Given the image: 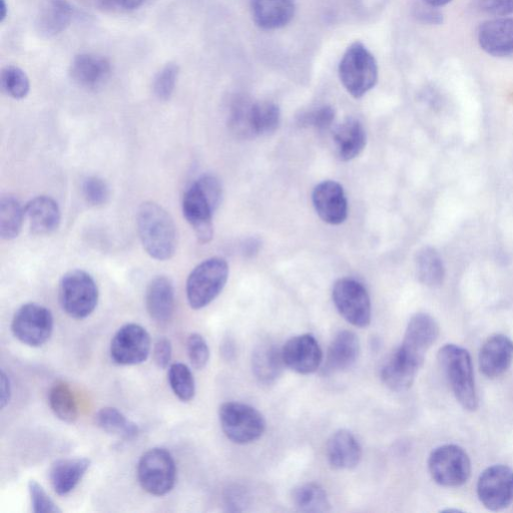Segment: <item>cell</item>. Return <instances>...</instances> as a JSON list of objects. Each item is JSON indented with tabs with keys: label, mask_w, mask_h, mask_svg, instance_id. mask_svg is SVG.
Here are the masks:
<instances>
[{
	"label": "cell",
	"mask_w": 513,
	"mask_h": 513,
	"mask_svg": "<svg viewBox=\"0 0 513 513\" xmlns=\"http://www.w3.org/2000/svg\"><path fill=\"white\" fill-rule=\"evenodd\" d=\"M293 503L303 512H327L330 501L323 487L316 483H305L296 487L292 494Z\"/></svg>",
	"instance_id": "836d02e7"
},
{
	"label": "cell",
	"mask_w": 513,
	"mask_h": 513,
	"mask_svg": "<svg viewBox=\"0 0 513 513\" xmlns=\"http://www.w3.org/2000/svg\"><path fill=\"white\" fill-rule=\"evenodd\" d=\"M168 380L175 395L183 402L191 401L196 394V382L191 369L184 363L169 367Z\"/></svg>",
	"instance_id": "8d00e7d4"
},
{
	"label": "cell",
	"mask_w": 513,
	"mask_h": 513,
	"mask_svg": "<svg viewBox=\"0 0 513 513\" xmlns=\"http://www.w3.org/2000/svg\"><path fill=\"white\" fill-rule=\"evenodd\" d=\"M477 494L489 510L507 508L513 502V470L505 465H493L479 476Z\"/></svg>",
	"instance_id": "7c38bea8"
},
{
	"label": "cell",
	"mask_w": 513,
	"mask_h": 513,
	"mask_svg": "<svg viewBox=\"0 0 513 513\" xmlns=\"http://www.w3.org/2000/svg\"><path fill=\"white\" fill-rule=\"evenodd\" d=\"M179 74L180 69L176 64L170 63L162 68L153 83V92L157 99L164 102L171 99L177 86Z\"/></svg>",
	"instance_id": "f35d334b"
},
{
	"label": "cell",
	"mask_w": 513,
	"mask_h": 513,
	"mask_svg": "<svg viewBox=\"0 0 513 513\" xmlns=\"http://www.w3.org/2000/svg\"><path fill=\"white\" fill-rule=\"evenodd\" d=\"M312 200L318 216L327 224L340 225L348 216V203L340 184L325 181L315 187Z\"/></svg>",
	"instance_id": "e0dca14e"
},
{
	"label": "cell",
	"mask_w": 513,
	"mask_h": 513,
	"mask_svg": "<svg viewBox=\"0 0 513 513\" xmlns=\"http://www.w3.org/2000/svg\"><path fill=\"white\" fill-rule=\"evenodd\" d=\"M284 366L282 350L274 344L262 343L253 353L252 368L261 383L275 382L281 376Z\"/></svg>",
	"instance_id": "f1b7e54d"
},
{
	"label": "cell",
	"mask_w": 513,
	"mask_h": 513,
	"mask_svg": "<svg viewBox=\"0 0 513 513\" xmlns=\"http://www.w3.org/2000/svg\"><path fill=\"white\" fill-rule=\"evenodd\" d=\"M26 218V209L18 198L11 194L0 198V236L12 241L19 237Z\"/></svg>",
	"instance_id": "4dcf8cb0"
},
{
	"label": "cell",
	"mask_w": 513,
	"mask_h": 513,
	"mask_svg": "<svg viewBox=\"0 0 513 513\" xmlns=\"http://www.w3.org/2000/svg\"><path fill=\"white\" fill-rule=\"evenodd\" d=\"M195 183L208 198L215 211H217L223 199L221 182L213 175H203Z\"/></svg>",
	"instance_id": "ee69618b"
},
{
	"label": "cell",
	"mask_w": 513,
	"mask_h": 513,
	"mask_svg": "<svg viewBox=\"0 0 513 513\" xmlns=\"http://www.w3.org/2000/svg\"><path fill=\"white\" fill-rule=\"evenodd\" d=\"M70 77L79 87L96 91L104 87L112 76L110 61L96 54H81L70 66Z\"/></svg>",
	"instance_id": "2e32d148"
},
{
	"label": "cell",
	"mask_w": 513,
	"mask_h": 513,
	"mask_svg": "<svg viewBox=\"0 0 513 513\" xmlns=\"http://www.w3.org/2000/svg\"><path fill=\"white\" fill-rule=\"evenodd\" d=\"M54 316L50 309L37 304L23 305L15 314L12 330L15 337L30 347L45 345L53 335Z\"/></svg>",
	"instance_id": "9c48e42d"
},
{
	"label": "cell",
	"mask_w": 513,
	"mask_h": 513,
	"mask_svg": "<svg viewBox=\"0 0 513 513\" xmlns=\"http://www.w3.org/2000/svg\"><path fill=\"white\" fill-rule=\"evenodd\" d=\"M146 307L150 317L157 323L169 322L175 311V289L165 276L154 278L146 292Z\"/></svg>",
	"instance_id": "603a6c76"
},
{
	"label": "cell",
	"mask_w": 513,
	"mask_h": 513,
	"mask_svg": "<svg viewBox=\"0 0 513 513\" xmlns=\"http://www.w3.org/2000/svg\"><path fill=\"white\" fill-rule=\"evenodd\" d=\"M90 466L89 458H65L56 461L50 469V480L55 492L61 496L71 493Z\"/></svg>",
	"instance_id": "4316f807"
},
{
	"label": "cell",
	"mask_w": 513,
	"mask_h": 513,
	"mask_svg": "<svg viewBox=\"0 0 513 513\" xmlns=\"http://www.w3.org/2000/svg\"><path fill=\"white\" fill-rule=\"evenodd\" d=\"M26 218L35 235L47 236L56 232L62 220L59 204L49 196H39L26 206Z\"/></svg>",
	"instance_id": "7402d4cb"
},
{
	"label": "cell",
	"mask_w": 513,
	"mask_h": 513,
	"mask_svg": "<svg viewBox=\"0 0 513 513\" xmlns=\"http://www.w3.org/2000/svg\"><path fill=\"white\" fill-rule=\"evenodd\" d=\"M29 492L35 513H59L62 510L49 496L44 487L36 480L29 482Z\"/></svg>",
	"instance_id": "7bdbcfd3"
},
{
	"label": "cell",
	"mask_w": 513,
	"mask_h": 513,
	"mask_svg": "<svg viewBox=\"0 0 513 513\" xmlns=\"http://www.w3.org/2000/svg\"><path fill=\"white\" fill-rule=\"evenodd\" d=\"M49 403L54 414L66 423H75L79 418L76 395L70 385L57 382L50 390Z\"/></svg>",
	"instance_id": "1f68e13d"
},
{
	"label": "cell",
	"mask_w": 513,
	"mask_h": 513,
	"mask_svg": "<svg viewBox=\"0 0 513 513\" xmlns=\"http://www.w3.org/2000/svg\"><path fill=\"white\" fill-rule=\"evenodd\" d=\"M428 469L437 484L444 487H458L469 479L471 462L463 448L454 444H445L431 452Z\"/></svg>",
	"instance_id": "ba28073f"
},
{
	"label": "cell",
	"mask_w": 513,
	"mask_h": 513,
	"mask_svg": "<svg viewBox=\"0 0 513 513\" xmlns=\"http://www.w3.org/2000/svg\"><path fill=\"white\" fill-rule=\"evenodd\" d=\"M360 354V341L352 331L339 332L332 341L324 367V373L331 374L351 368Z\"/></svg>",
	"instance_id": "484cf974"
},
{
	"label": "cell",
	"mask_w": 513,
	"mask_h": 513,
	"mask_svg": "<svg viewBox=\"0 0 513 513\" xmlns=\"http://www.w3.org/2000/svg\"><path fill=\"white\" fill-rule=\"evenodd\" d=\"M475 8L493 17H507L513 14V0H474Z\"/></svg>",
	"instance_id": "f6af8a7d"
},
{
	"label": "cell",
	"mask_w": 513,
	"mask_h": 513,
	"mask_svg": "<svg viewBox=\"0 0 513 513\" xmlns=\"http://www.w3.org/2000/svg\"><path fill=\"white\" fill-rule=\"evenodd\" d=\"M416 274L420 283L429 288L442 286L445 280V266L439 252L431 246L421 248L415 257Z\"/></svg>",
	"instance_id": "f546056e"
},
{
	"label": "cell",
	"mask_w": 513,
	"mask_h": 513,
	"mask_svg": "<svg viewBox=\"0 0 513 513\" xmlns=\"http://www.w3.org/2000/svg\"><path fill=\"white\" fill-rule=\"evenodd\" d=\"M439 336L436 320L426 313H417L411 317L400 350L422 367L425 355Z\"/></svg>",
	"instance_id": "4fadbf2b"
},
{
	"label": "cell",
	"mask_w": 513,
	"mask_h": 513,
	"mask_svg": "<svg viewBox=\"0 0 513 513\" xmlns=\"http://www.w3.org/2000/svg\"><path fill=\"white\" fill-rule=\"evenodd\" d=\"M327 458L330 465L338 470H350L361 461L362 448L356 437L342 429L330 437L327 443Z\"/></svg>",
	"instance_id": "d4e9b609"
},
{
	"label": "cell",
	"mask_w": 513,
	"mask_h": 513,
	"mask_svg": "<svg viewBox=\"0 0 513 513\" xmlns=\"http://www.w3.org/2000/svg\"><path fill=\"white\" fill-rule=\"evenodd\" d=\"M415 19L425 25L439 26L443 23L442 13L427 4L417 5L413 10Z\"/></svg>",
	"instance_id": "bcb514c9"
},
{
	"label": "cell",
	"mask_w": 513,
	"mask_h": 513,
	"mask_svg": "<svg viewBox=\"0 0 513 513\" xmlns=\"http://www.w3.org/2000/svg\"><path fill=\"white\" fill-rule=\"evenodd\" d=\"M282 357L286 367L302 375L316 372L323 361L320 345L311 334L295 336L288 340L282 348Z\"/></svg>",
	"instance_id": "9a60e30c"
},
{
	"label": "cell",
	"mask_w": 513,
	"mask_h": 513,
	"mask_svg": "<svg viewBox=\"0 0 513 513\" xmlns=\"http://www.w3.org/2000/svg\"><path fill=\"white\" fill-rule=\"evenodd\" d=\"M151 349V336L146 328L130 323L115 334L111 343V357L119 365L134 366L144 363L149 358Z\"/></svg>",
	"instance_id": "8fae6325"
},
{
	"label": "cell",
	"mask_w": 513,
	"mask_h": 513,
	"mask_svg": "<svg viewBox=\"0 0 513 513\" xmlns=\"http://www.w3.org/2000/svg\"><path fill=\"white\" fill-rule=\"evenodd\" d=\"M333 302L351 325L365 328L371 322V301L366 288L350 278L339 279L333 287Z\"/></svg>",
	"instance_id": "30bf717a"
},
{
	"label": "cell",
	"mask_w": 513,
	"mask_h": 513,
	"mask_svg": "<svg viewBox=\"0 0 513 513\" xmlns=\"http://www.w3.org/2000/svg\"><path fill=\"white\" fill-rule=\"evenodd\" d=\"M420 368L421 366L397 348L383 364L381 378L392 391L403 392L413 385Z\"/></svg>",
	"instance_id": "cb8c5ba5"
},
{
	"label": "cell",
	"mask_w": 513,
	"mask_h": 513,
	"mask_svg": "<svg viewBox=\"0 0 513 513\" xmlns=\"http://www.w3.org/2000/svg\"><path fill=\"white\" fill-rule=\"evenodd\" d=\"M480 48L493 57L513 54V19L502 18L482 24L477 33Z\"/></svg>",
	"instance_id": "d6986e66"
},
{
	"label": "cell",
	"mask_w": 513,
	"mask_h": 513,
	"mask_svg": "<svg viewBox=\"0 0 513 513\" xmlns=\"http://www.w3.org/2000/svg\"><path fill=\"white\" fill-rule=\"evenodd\" d=\"M229 278L226 260L214 257L199 264L187 280V297L194 310L210 305L223 291Z\"/></svg>",
	"instance_id": "277c9868"
},
{
	"label": "cell",
	"mask_w": 513,
	"mask_h": 513,
	"mask_svg": "<svg viewBox=\"0 0 513 513\" xmlns=\"http://www.w3.org/2000/svg\"><path fill=\"white\" fill-rule=\"evenodd\" d=\"M225 500L230 511H242L247 504V495L242 489L232 488L228 490Z\"/></svg>",
	"instance_id": "c3c4849f"
},
{
	"label": "cell",
	"mask_w": 513,
	"mask_h": 513,
	"mask_svg": "<svg viewBox=\"0 0 513 513\" xmlns=\"http://www.w3.org/2000/svg\"><path fill=\"white\" fill-rule=\"evenodd\" d=\"M96 423L105 432L126 440L136 438L140 431L135 422L114 407L102 408L96 414Z\"/></svg>",
	"instance_id": "d6a6232c"
},
{
	"label": "cell",
	"mask_w": 513,
	"mask_h": 513,
	"mask_svg": "<svg viewBox=\"0 0 513 513\" xmlns=\"http://www.w3.org/2000/svg\"><path fill=\"white\" fill-rule=\"evenodd\" d=\"M3 91L15 100H24L31 91V82L27 73L17 66H8L0 75Z\"/></svg>",
	"instance_id": "74e56055"
},
{
	"label": "cell",
	"mask_w": 513,
	"mask_h": 513,
	"mask_svg": "<svg viewBox=\"0 0 513 513\" xmlns=\"http://www.w3.org/2000/svg\"><path fill=\"white\" fill-rule=\"evenodd\" d=\"M438 361L459 404L465 410H476L478 397L469 352L458 345L446 344L438 352Z\"/></svg>",
	"instance_id": "7a4b0ae2"
},
{
	"label": "cell",
	"mask_w": 513,
	"mask_h": 513,
	"mask_svg": "<svg viewBox=\"0 0 513 513\" xmlns=\"http://www.w3.org/2000/svg\"><path fill=\"white\" fill-rule=\"evenodd\" d=\"M115 4L126 11H134L143 6L145 0H114Z\"/></svg>",
	"instance_id": "f907efd6"
},
{
	"label": "cell",
	"mask_w": 513,
	"mask_h": 513,
	"mask_svg": "<svg viewBox=\"0 0 513 513\" xmlns=\"http://www.w3.org/2000/svg\"><path fill=\"white\" fill-rule=\"evenodd\" d=\"M182 209L199 242L210 243L214 237L213 215L216 211L195 182L184 194Z\"/></svg>",
	"instance_id": "5bb4252c"
},
{
	"label": "cell",
	"mask_w": 513,
	"mask_h": 513,
	"mask_svg": "<svg viewBox=\"0 0 513 513\" xmlns=\"http://www.w3.org/2000/svg\"><path fill=\"white\" fill-rule=\"evenodd\" d=\"M172 344L171 341L166 337L159 338L153 350L154 362L160 369H166L169 367L172 360Z\"/></svg>",
	"instance_id": "7dc6e473"
},
{
	"label": "cell",
	"mask_w": 513,
	"mask_h": 513,
	"mask_svg": "<svg viewBox=\"0 0 513 513\" xmlns=\"http://www.w3.org/2000/svg\"><path fill=\"white\" fill-rule=\"evenodd\" d=\"M82 192L87 203L93 207H101L110 199V188L101 178L88 177L82 186Z\"/></svg>",
	"instance_id": "ab89813d"
},
{
	"label": "cell",
	"mask_w": 513,
	"mask_h": 513,
	"mask_svg": "<svg viewBox=\"0 0 513 513\" xmlns=\"http://www.w3.org/2000/svg\"><path fill=\"white\" fill-rule=\"evenodd\" d=\"M279 107L268 101L254 102L252 107V128L254 136L273 134L280 126Z\"/></svg>",
	"instance_id": "e575fe53"
},
{
	"label": "cell",
	"mask_w": 513,
	"mask_h": 513,
	"mask_svg": "<svg viewBox=\"0 0 513 513\" xmlns=\"http://www.w3.org/2000/svg\"><path fill=\"white\" fill-rule=\"evenodd\" d=\"M259 248H260V242L255 239H250L244 245L243 252L245 253V255L252 257L258 253Z\"/></svg>",
	"instance_id": "816d5d0a"
},
{
	"label": "cell",
	"mask_w": 513,
	"mask_h": 513,
	"mask_svg": "<svg viewBox=\"0 0 513 513\" xmlns=\"http://www.w3.org/2000/svg\"><path fill=\"white\" fill-rule=\"evenodd\" d=\"M74 16L75 10L68 0H44L36 19V30L41 37L53 39L71 26Z\"/></svg>",
	"instance_id": "44dd1931"
},
{
	"label": "cell",
	"mask_w": 513,
	"mask_h": 513,
	"mask_svg": "<svg viewBox=\"0 0 513 513\" xmlns=\"http://www.w3.org/2000/svg\"><path fill=\"white\" fill-rule=\"evenodd\" d=\"M0 384H2V394H0V405L2 408H6L12 399V383L8 374L3 370L2 375H0Z\"/></svg>",
	"instance_id": "681fc988"
},
{
	"label": "cell",
	"mask_w": 513,
	"mask_h": 513,
	"mask_svg": "<svg viewBox=\"0 0 513 513\" xmlns=\"http://www.w3.org/2000/svg\"><path fill=\"white\" fill-rule=\"evenodd\" d=\"M452 2V0H424V3L431 6V7H434V8H442L448 4H450Z\"/></svg>",
	"instance_id": "db71d44e"
},
{
	"label": "cell",
	"mask_w": 513,
	"mask_h": 513,
	"mask_svg": "<svg viewBox=\"0 0 513 513\" xmlns=\"http://www.w3.org/2000/svg\"><path fill=\"white\" fill-rule=\"evenodd\" d=\"M513 361V341L503 335L487 338L480 349L479 367L484 376L495 379L503 375Z\"/></svg>",
	"instance_id": "ac0fdd59"
},
{
	"label": "cell",
	"mask_w": 513,
	"mask_h": 513,
	"mask_svg": "<svg viewBox=\"0 0 513 513\" xmlns=\"http://www.w3.org/2000/svg\"><path fill=\"white\" fill-rule=\"evenodd\" d=\"M295 11L294 0H251L252 19L264 31H275L288 26Z\"/></svg>",
	"instance_id": "ffe728a7"
},
{
	"label": "cell",
	"mask_w": 513,
	"mask_h": 513,
	"mask_svg": "<svg viewBox=\"0 0 513 513\" xmlns=\"http://www.w3.org/2000/svg\"><path fill=\"white\" fill-rule=\"evenodd\" d=\"M188 356L192 366L197 370L204 369L210 360V348L205 338L193 333L187 341Z\"/></svg>",
	"instance_id": "b9f144b4"
},
{
	"label": "cell",
	"mask_w": 513,
	"mask_h": 513,
	"mask_svg": "<svg viewBox=\"0 0 513 513\" xmlns=\"http://www.w3.org/2000/svg\"><path fill=\"white\" fill-rule=\"evenodd\" d=\"M137 228L145 251L153 259L167 261L174 257L178 247L177 227L162 206L143 203L137 213Z\"/></svg>",
	"instance_id": "6da1fadb"
},
{
	"label": "cell",
	"mask_w": 513,
	"mask_h": 513,
	"mask_svg": "<svg viewBox=\"0 0 513 513\" xmlns=\"http://www.w3.org/2000/svg\"><path fill=\"white\" fill-rule=\"evenodd\" d=\"M224 434L237 444H249L262 437L266 430L263 415L254 407L241 402H226L219 409Z\"/></svg>",
	"instance_id": "8992f818"
},
{
	"label": "cell",
	"mask_w": 513,
	"mask_h": 513,
	"mask_svg": "<svg viewBox=\"0 0 513 513\" xmlns=\"http://www.w3.org/2000/svg\"><path fill=\"white\" fill-rule=\"evenodd\" d=\"M338 73L343 87L355 99L365 96L378 81L377 62L360 42L348 47L340 61Z\"/></svg>",
	"instance_id": "3957f363"
},
{
	"label": "cell",
	"mask_w": 513,
	"mask_h": 513,
	"mask_svg": "<svg viewBox=\"0 0 513 513\" xmlns=\"http://www.w3.org/2000/svg\"><path fill=\"white\" fill-rule=\"evenodd\" d=\"M335 116V110L331 106H321L301 114L299 124L303 127L324 131L332 126Z\"/></svg>",
	"instance_id": "60d3db41"
},
{
	"label": "cell",
	"mask_w": 513,
	"mask_h": 513,
	"mask_svg": "<svg viewBox=\"0 0 513 513\" xmlns=\"http://www.w3.org/2000/svg\"><path fill=\"white\" fill-rule=\"evenodd\" d=\"M59 299L63 310L74 319H85L97 308L99 288L95 279L84 270L65 274L60 282Z\"/></svg>",
	"instance_id": "5b68a950"
},
{
	"label": "cell",
	"mask_w": 513,
	"mask_h": 513,
	"mask_svg": "<svg viewBox=\"0 0 513 513\" xmlns=\"http://www.w3.org/2000/svg\"><path fill=\"white\" fill-rule=\"evenodd\" d=\"M333 141L341 161L348 162L358 157L366 146V132L363 125L354 118L345 120L334 131Z\"/></svg>",
	"instance_id": "83f0119b"
},
{
	"label": "cell",
	"mask_w": 513,
	"mask_h": 513,
	"mask_svg": "<svg viewBox=\"0 0 513 513\" xmlns=\"http://www.w3.org/2000/svg\"><path fill=\"white\" fill-rule=\"evenodd\" d=\"M252 101L244 98H236L230 105L228 125L232 133L240 138H253L252 128Z\"/></svg>",
	"instance_id": "d590c367"
},
{
	"label": "cell",
	"mask_w": 513,
	"mask_h": 513,
	"mask_svg": "<svg viewBox=\"0 0 513 513\" xmlns=\"http://www.w3.org/2000/svg\"><path fill=\"white\" fill-rule=\"evenodd\" d=\"M137 472L142 488L154 496L167 495L176 484V462L165 448L155 447L145 452Z\"/></svg>",
	"instance_id": "52a82bcc"
},
{
	"label": "cell",
	"mask_w": 513,
	"mask_h": 513,
	"mask_svg": "<svg viewBox=\"0 0 513 513\" xmlns=\"http://www.w3.org/2000/svg\"><path fill=\"white\" fill-rule=\"evenodd\" d=\"M2 5H0V23H5L9 16V6L7 4V0H0Z\"/></svg>",
	"instance_id": "f5cc1de1"
}]
</instances>
